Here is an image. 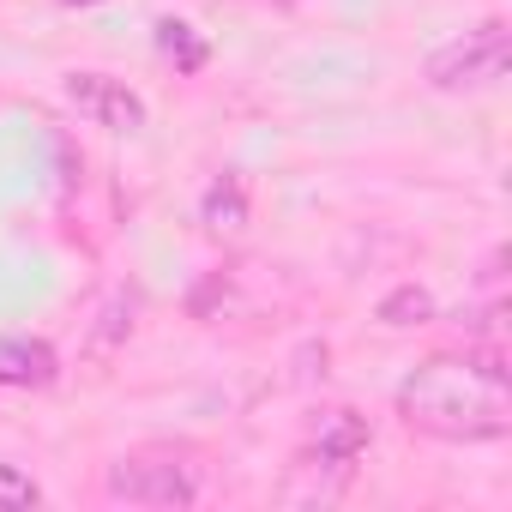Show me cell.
Returning a JSON list of instances; mask_svg holds the SVG:
<instances>
[{"instance_id":"obj_6","label":"cell","mask_w":512,"mask_h":512,"mask_svg":"<svg viewBox=\"0 0 512 512\" xmlns=\"http://www.w3.org/2000/svg\"><path fill=\"white\" fill-rule=\"evenodd\" d=\"M49 380H55V350L43 338L0 344V386H49Z\"/></svg>"},{"instance_id":"obj_3","label":"cell","mask_w":512,"mask_h":512,"mask_svg":"<svg viewBox=\"0 0 512 512\" xmlns=\"http://www.w3.org/2000/svg\"><path fill=\"white\" fill-rule=\"evenodd\" d=\"M506 61H512V31L500 19H482L476 31H464L428 55V85L434 91H482L506 73Z\"/></svg>"},{"instance_id":"obj_12","label":"cell","mask_w":512,"mask_h":512,"mask_svg":"<svg viewBox=\"0 0 512 512\" xmlns=\"http://www.w3.org/2000/svg\"><path fill=\"white\" fill-rule=\"evenodd\" d=\"M73 7H91V0H73Z\"/></svg>"},{"instance_id":"obj_1","label":"cell","mask_w":512,"mask_h":512,"mask_svg":"<svg viewBox=\"0 0 512 512\" xmlns=\"http://www.w3.org/2000/svg\"><path fill=\"white\" fill-rule=\"evenodd\" d=\"M398 416L404 428L428 440H500L512 428V392L500 368V344L482 356H428L422 368L404 374L398 386Z\"/></svg>"},{"instance_id":"obj_5","label":"cell","mask_w":512,"mask_h":512,"mask_svg":"<svg viewBox=\"0 0 512 512\" xmlns=\"http://www.w3.org/2000/svg\"><path fill=\"white\" fill-rule=\"evenodd\" d=\"M368 440H374L368 416L350 410V404H332V410H320V416L308 422V470H338V476H344V470L368 452Z\"/></svg>"},{"instance_id":"obj_10","label":"cell","mask_w":512,"mask_h":512,"mask_svg":"<svg viewBox=\"0 0 512 512\" xmlns=\"http://www.w3.org/2000/svg\"><path fill=\"white\" fill-rule=\"evenodd\" d=\"M380 320L392 326V332H410V326H428L434 320V296L422 290V284H398L386 302H380Z\"/></svg>"},{"instance_id":"obj_8","label":"cell","mask_w":512,"mask_h":512,"mask_svg":"<svg viewBox=\"0 0 512 512\" xmlns=\"http://www.w3.org/2000/svg\"><path fill=\"white\" fill-rule=\"evenodd\" d=\"M199 223H205L211 235H241V229H247V187H241L235 175H217V181L205 187V199H199Z\"/></svg>"},{"instance_id":"obj_2","label":"cell","mask_w":512,"mask_h":512,"mask_svg":"<svg viewBox=\"0 0 512 512\" xmlns=\"http://www.w3.org/2000/svg\"><path fill=\"white\" fill-rule=\"evenodd\" d=\"M103 494L127 506H193L205 500V470L181 446H139L103 470Z\"/></svg>"},{"instance_id":"obj_9","label":"cell","mask_w":512,"mask_h":512,"mask_svg":"<svg viewBox=\"0 0 512 512\" xmlns=\"http://www.w3.org/2000/svg\"><path fill=\"white\" fill-rule=\"evenodd\" d=\"M157 55L175 61V73H199L205 67V37L187 19H157Z\"/></svg>"},{"instance_id":"obj_4","label":"cell","mask_w":512,"mask_h":512,"mask_svg":"<svg viewBox=\"0 0 512 512\" xmlns=\"http://www.w3.org/2000/svg\"><path fill=\"white\" fill-rule=\"evenodd\" d=\"M67 103L91 121V127H109V133H139L145 127V103L127 79H109V73H67Z\"/></svg>"},{"instance_id":"obj_7","label":"cell","mask_w":512,"mask_h":512,"mask_svg":"<svg viewBox=\"0 0 512 512\" xmlns=\"http://www.w3.org/2000/svg\"><path fill=\"white\" fill-rule=\"evenodd\" d=\"M133 308H139V296H133V290H115V296L97 308L91 338H85V356H91V362H109V356L133 338Z\"/></svg>"},{"instance_id":"obj_11","label":"cell","mask_w":512,"mask_h":512,"mask_svg":"<svg viewBox=\"0 0 512 512\" xmlns=\"http://www.w3.org/2000/svg\"><path fill=\"white\" fill-rule=\"evenodd\" d=\"M37 500H43V488L19 464H0V512H31Z\"/></svg>"}]
</instances>
